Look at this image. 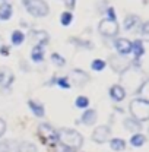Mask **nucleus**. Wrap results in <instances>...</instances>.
Returning a JSON list of instances; mask_svg holds the SVG:
<instances>
[{"label":"nucleus","mask_w":149,"mask_h":152,"mask_svg":"<svg viewBox=\"0 0 149 152\" xmlns=\"http://www.w3.org/2000/svg\"><path fill=\"white\" fill-rule=\"evenodd\" d=\"M105 66H107V63L104 60H101V58H95L92 63H91V69L95 70V72H102Z\"/></svg>","instance_id":"nucleus-27"},{"label":"nucleus","mask_w":149,"mask_h":152,"mask_svg":"<svg viewBox=\"0 0 149 152\" xmlns=\"http://www.w3.org/2000/svg\"><path fill=\"white\" fill-rule=\"evenodd\" d=\"M18 152H38V149L31 142H20L18 145Z\"/></svg>","instance_id":"nucleus-24"},{"label":"nucleus","mask_w":149,"mask_h":152,"mask_svg":"<svg viewBox=\"0 0 149 152\" xmlns=\"http://www.w3.org/2000/svg\"><path fill=\"white\" fill-rule=\"evenodd\" d=\"M98 31L102 37L105 38H114L118 34V23L117 20H111V19H102L98 25Z\"/></svg>","instance_id":"nucleus-5"},{"label":"nucleus","mask_w":149,"mask_h":152,"mask_svg":"<svg viewBox=\"0 0 149 152\" xmlns=\"http://www.w3.org/2000/svg\"><path fill=\"white\" fill-rule=\"evenodd\" d=\"M0 54L1 56H9L10 54V48L7 45H0Z\"/></svg>","instance_id":"nucleus-32"},{"label":"nucleus","mask_w":149,"mask_h":152,"mask_svg":"<svg viewBox=\"0 0 149 152\" xmlns=\"http://www.w3.org/2000/svg\"><path fill=\"white\" fill-rule=\"evenodd\" d=\"M38 136L42 140V143H47V145H56L58 142L57 140V130L53 129V126L48 123H41L38 126Z\"/></svg>","instance_id":"nucleus-4"},{"label":"nucleus","mask_w":149,"mask_h":152,"mask_svg":"<svg viewBox=\"0 0 149 152\" xmlns=\"http://www.w3.org/2000/svg\"><path fill=\"white\" fill-rule=\"evenodd\" d=\"M130 114L137 121H146L149 118V101L146 98H136L130 102Z\"/></svg>","instance_id":"nucleus-2"},{"label":"nucleus","mask_w":149,"mask_h":152,"mask_svg":"<svg viewBox=\"0 0 149 152\" xmlns=\"http://www.w3.org/2000/svg\"><path fill=\"white\" fill-rule=\"evenodd\" d=\"M72 20H73V15H72V12L66 10V12H63V13H61V16H60V22H61V25H63V26H69V25L72 23Z\"/></svg>","instance_id":"nucleus-26"},{"label":"nucleus","mask_w":149,"mask_h":152,"mask_svg":"<svg viewBox=\"0 0 149 152\" xmlns=\"http://www.w3.org/2000/svg\"><path fill=\"white\" fill-rule=\"evenodd\" d=\"M110 96H111L112 101H123L126 98V89L121 86V85H112L110 88Z\"/></svg>","instance_id":"nucleus-12"},{"label":"nucleus","mask_w":149,"mask_h":152,"mask_svg":"<svg viewBox=\"0 0 149 152\" xmlns=\"http://www.w3.org/2000/svg\"><path fill=\"white\" fill-rule=\"evenodd\" d=\"M110 66L115 73H124L130 67V61L126 58V56H111L110 57Z\"/></svg>","instance_id":"nucleus-6"},{"label":"nucleus","mask_w":149,"mask_h":152,"mask_svg":"<svg viewBox=\"0 0 149 152\" xmlns=\"http://www.w3.org/2000/svg\"><path fill=\"white\" fill-rule=\"evenodd\" d=\"M12 13H13V7L10 3L7 1H3L0 4V19L1 20H7V19L12 18Z\"/></svg>","instance_id":"nucleus-15"},{"label":"nucleus","mask_w":149,"mask_h":152,"mask_svg":"<svg viewBox=\"0 0 149 152\" xmlns=\"http://www.w3.org/2000/svg\"><path fill=\"white\" fill-rule=\"evenodd\" d=\"M0 45H3V39H1V37H0Z\"/></svg>","instance_id":"nucleus-37"},{"label":"nucleus","mask_w":149,"mask_h":152,"mask_svg":"<svg viewBox=\"0 0 149 152\" xmlns=\"http://www.w3.org/2000/svg\"><path fill=\"white\" fill-rule=\"evenodd\" d=\"M64 4H66V7H67L69 12H70L74 7V4H76V0H64Z\"/></svg>","instance_id":"nucleus-34"},{"label":"nucleus","mask_w":149,"mask_h":152,"mask_svg":"<svg viewBox=\"0 0 149 152\" xmlns=\"http://www.w3.org/2000/svg\"><path fill=\"white\" fill-rule=\"evenodd\" d=\"M51 61L56 64L57 67H63V66L66 64V58L63 56H60L58 53H53V54H51Z\"/></svg>","instance_id":"nucleus-28"},{"label":"nucleus","mask_w":149,"mask_h":152,"mask_svg":"<svg viewBox=\"0 0 149 152\" xmlns=\"http://www.w3.org/2000/svg\"><path fill=\"white\" fill-rule=\"evenodd\" d=\"M74 104H76L77 108H88V107H89V99H88L86 96H82V95H80V96L76 98Z\"/></svg>","instance_id":"nucleus-29"},{"label":"nucleus","mask_w":149,"mask_h":152,"mask_svg":"<svg viewBox=\"0 0 149 152\" xmlns=\"http://www.w3.org/2000/svg\"><path fill=\"white\" fill-rule=\"evenodd\" d=\"M140 23V18L136 15H129L124 18V29L126 31H133L136 26H139Z\"/></svg>","instance_id":"nucleus-17"},{"label":"nucleus","mask_w":149,"mask_h":152,"mask_svg":"<svg viewBox=\"0 0 149 152\" xmlns=\"http://www.w3.org/2000/svg\"><path fill=\"white\" fill-rule=\"evenodd\" d=\"M70 79H72V82H73L74 85H77V86H85V85L89 82L91 76L88 75L85 70H82V69H74V70H72Z\"/></svg>","instance_id":"nucleus-9"},{"label":"nucleus","mask_w":149,"mask_h":152,"mask_svg":"<svg viewBox=\"0 0 149 152\" xmlns=\"http://www.w3.org/2000/svg\"><path fill=\"white\" fill-rule=\"evenodd\" d=\"M111 130L108 126H98L92 133V140L95 143H105L110 139Z\"/></svg>","instance_id":"nucleus-7"},{"label":"nucleus","mask_w":149,"mask_h":152,"mask_svg":"<svg viewBox=\"0 0 149 152\" xmlns=\"http://www.w3.org/2000/svg\"><path fill=\"white\" fill-rule=\"evenodd\" d=\"M110 146H111L112 151H123L126 148V140H123L120 137H114L110 142Z\"/></svg>","instance_id":"nucleus-23"},{"label":"nucleus","mask_w":149,"mask_h":152,"mask_svg":"<svg viewBox=\"0 0 149 152\" xmlns=\"http://www.w3.org/2000/svg\"><path fill=\"white\" fill-rule=\"evenodd\" d=\"M142 35L145 38H148V35H149V23L148 22L142 23Z\"/></svg>","instance_id":"nucleus-31"},{"label":"nucleus","mask_w":149,"mask_h":152,"mask_svg":"<svg viewBox=\"0 0 149 152\" xmlns=\"http://www.w3.org/2000/svg\"><path fill=\"white\" fill-rule=\"evenodd\" d=\"M96 118H98L96 111H95L93 108H91V110H86V111L83 113L82 118H80V123H83L85 126H92V124H95Z\"/></svg>","instance_id":"nucleus-13"},{"label":"nucleus","mask_w":149,"mask_h":152,"mask_svg":"<svg viewBox=\"0 0 149 152\" xmlns=\"http://www.w3.org/2000/svg\"><path fill=\"white\" fill-rule=\"evenodd\" d=\"M70 42L74 44L76 47L79 48H85V50H92L93 44L91 41H86V39H77V38H70Z\"/></svg>","instance_id":"nucleus-22"},{"label":"nucleus","mask_w":149,"mask_h":152,"mask_svg":"<svg viewBox=\"0 0 149 152\" xmlns=\"http://www.w3.org/2000/svg\"><path fill=\"white\" fill-rule=\"evenodd\" d=\"M12 44L13 45H20L23 41H25V34L22 32V31H19V29H16V31H13L12 32Z\"/></svg>","instance_id":"nucleus-25"},{"label":"nucleus","mask_w":149,"mask_h":152,"mask_svg":"<svg viewBox=\"0 0 149 152\" xmlns=\"http://www.w3.org/2000/svg\"><path fill=\"white\" fill-rule=\"evenodd\" d=\"M107 15H108V18L107 19L115 20V10H114V7H108V9H107Z\"/></svg>","instance_id":"nucleus-33"},{"label":"nucleus","mask_w":149,"mask_h":152,"mask_svg":"<svg viewBox=\"0 0 149 152\" xmlns=\"http://www.w3.org/2000/svg\"><path fill=\"white\" fill-rule=\"evenodd\" d=\"M123 124H124L126 130H129V132L139 133V130H142V123H140V121H137V120H134L133 117L126 118V120L123 121Z\"/></svg>","instance_id":"nucleus-14"},{"label":"nucleus","mask_w":149,"mask_h":152,"mask_svg":"<svg viewBox=\"0 0 149 152\" xmlns=\"http://www.w3.org/2000/svg\"><path fill=\"white\" fill-rule=\"evenodd\" d=\"M4 132H6V121L3 118H0V137L4 134Z\"/></svg>","instance_id":"nucleus-35"},{"label":"nucleus","mask_w":149,"mask_h":152,"mask_svg":"<svg viewBox=\"0 0 149 152\" xmlns=\"http://www.w3.org/2000/svg\"><path fill=\"white\" fill-rule=\"evenodd\" d=\"M56 83L60 88H63V89H69V88H70V83H69V77H67V76L56 77Z\"/></svg>","instance_id":"nucleus-30"},{"label":"nucleus","mask_w":149,"mask_h":152,"mask_svg":"<svg viewBox=\"0 0 149 152\" xmlns=\"http://www.w3.org/2000/svg\"><path fill=\"white\" fill-rule=\"evenodd\" d=\"M31 58H32V61H35V63H41V61L44 60V47L35 45V47L32 48V51H31Z\"/></svg>","instance_id":"nucleus-21"},{"label":"nucleus","mask_w":149,"mask_h":152,"mask_svg":"<svg viewBox=\"0 0 149 152\" xmlns=\"http://www.w3.org/2000/svg\"><path fill=\"white\" fill-rule=\"evenodd\" d=\"M19 142L15 140H1L0 142V152H18Z\"/></svg>","instance_id":"nucleus-19"},{"label":"nucleus","mask_w":149,"mask_h":152,"mask_svg":"<svg viewBox=\"0 0 149 152\" xmlns=\"http://www.w3.org/2000/svg\"><path fill=\"white\" fill-rule=\"evenodd\" d=\"M114 45L120 56H127L131 53V41L127 38H117L114 41Z\"/></svg>","instance_id":"nucleus-11"},{"label":"nucleus","mask_w":149,"mask_h":152,"mask_svg":"<svg viewBox=\"0 0 149 152\" xmlns=\"http://www.w3.org/2000/svg\"><path fill=\"white\" fill-rule=\"evenodd\" d=\"M3 1H6V0H0V3H3Z\"/></svg>","instance_id":"nucleus-38"},{"label":"nucleus","mask_w":149,"mask_h":152,"mask_svg":"<svg viewBox=\"0 0 149 152\" xmlns=\"http://www.w3.org/2000/svg\"><path fill=\"white\" fill-rule=\"evenodd\" d=\"M28 105H29V110L35 114L37 117H44V114H45V108H44V105H42L41 102L34 101V99H29V101H28Z\"/></svg>","instance_id":"nucleus-16"},{"label":"nucleus","mask_w":149,"mask_h":152,"mask_svg":"<svg viewBox=\"0 0 149 152\" xmlns=\"http://www.w3.org/2000/svg\"><path fill=\"white\" fill-rule=\"evenodd\" d=\"M146 143V136L145 134H142V133H134L133 136H131L130 139V145L133 148H140V146H143Z\"/></svg>","instance_id":"nucleus-20"},{"label":"nucleus","mask_w":149,"mask_h":152,"mask_svg":"<svg viewBox=\"0 0 149 152\" xmlns=\"http://www.w3.org/2000/svg\"><path fill=\"white\" fill-rule=\"evenodd\" d=\"M15 80V75L13 72L6 67V66H0V86L3 88H9Z\"/></svg>","instance_id":"nucleus-10"},{"label":"nucleus","mask_w":149,"mask_h":152,"mask_svg":"<svg viewBox=\"0 0 149 152\" xmlns=\"http://www.w3.org/2000/svg\"><path fill=\"white\" fill-rule=\"evenodd\" d=\"M26 12L35 18H42L47 16L50 12V7L45 0H22Z\"/></svg>","instance_id":"nucleus-3"},{"label":"nucleus","mask_w":149,"mask_h":152,"mask_svg":"<svg viewBox=\"0 0 149 152\" xmlns=\"http://www.w3.org/2000/svg\"><path fill=\"white\" fill-rule=\"evenodd\" d=\"M131 53L134 54V58H140L145 53V47H143V41L142 39H134L131 42Z\"/></svg>","instance_id":"nucleus-18"},{"label":"nucleus","mask_w":149,"mask_h":152,"mask_svg":"<svg viewBox=\"0 0 149 152\" xmlns=\"http://www.w3.org/2000/svg\"><path fill=\"white\" fill-rule=\"evenodd\" d=\"M29 38H31V41L35 42V45H41V47L47 45L48 41H50L48 32H45V31H42V29H32V31L29 32Z\"/></svg>","instance_id":"nucleus-8"},{"label":"nucleus","mask_w":149,"mask_h":152,"mask_svg":"<svg viewBox=\"0 0 149 152\" xmlns=\"http://www.w3.org/2000/svg\"><path fill=\"white\" fill-rule=\"evenodd\" d=\"M57 140L72 151L79 149L83 145V136L73 129H60L57 132Z\"/></svg>","instance_id":"nucleus-1"},{"label":"nucleus","mask_w":149,"mask_h":152,"mask_svg":"<svg viewBox=\"0 0 149 152\" xmlns=\"http://www.w3.org/2000/svg\"><path fill=\"white\" fill-rule=\"evenodd\" d=\"M57 151L58 152H73L70 148H67V146H64V145H61V143L57 146Z\"/></svg>","instance_id":"nucleus-36"}]
</instances>
